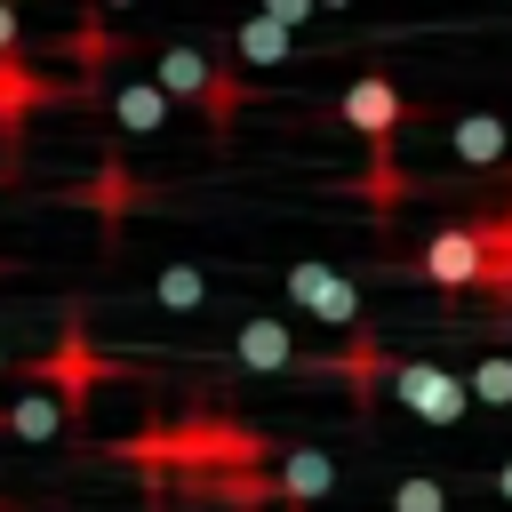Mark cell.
Returning a JSON list of instances; mask_svg holds the SVG:
<instances>
[{
  "label": "cell",
  "instance_id": "obj_1",
  "mask_svg": "<svg viewBox=\"0 0 512 512\" xmlns=\"http://www.w3.org/2000/svg\"><path fill=\"white\" fill-rule=\"evenodd\" d=\"M336 112H344V128L368 144V176H360L368 216H376V224H392V216H400V200H408V176H400L392 144H400V128H408V112H416V104H408V96H400L384 72H360V80H344Z\"/></svg>",
  "mask_w": 512,
  "mask_h": 512
},
{
  "label": "cell",
  "instance_id": "obj_2",
  "mask_svg": "<svg viewBox=\"0 0 512 512\" xmlns=\"http://www.w3.org/2000/svg\"><path fill=\"white\" fill-rule=\"evenodd\" d=\"M104 376H112V360L88 344V312H80V304L64 312V336H56L48 352H32V360H24V384L56 392V400H64V416H72V432H80V416H88V392H96Z\"/></svg>",
  "mask_w": 512,
  "mask_h": 512
},
{
  "label": "cell",
  "instance_id": "obj_3",
  "mask_svg": "<svg viewBox=\"0 0 512 512\" xmlns=\"http://www.w3.org/2000/svg\"><path fill=\"white\" fill-rule=\"evenodd\" d=\"M288 304L304 312V320H320V328H336V336H360L368 328V312H360V288L336 272V264H288Z\"/></svg>",
  "mask_w": 512,
  "mask_h": 512
},
{
  "label": "cell",
  "instance_id": "obj_4",
  "mask_svg": "<svg viewBox=\"0 0 512 512\" xmlns=\"http://www.w3.org/2000/svg\"><path fill=\"white\" fill-rule=\"evenodd\" d=\"M416 272L440 288V296H480V272H488V248H480V216L464 224H440L416 256Z\"/></svg>",
  "mask_w": 512,
  "mask_h": 512
},
{
  "label": "cell",
  "instance_id": "obj_5",
  "mask_svg": "<svg viewBox=\"0 0 512 512\" xmlns=\"http://www.w3.org/2000/svg\"><path fill=\"white\" fill-rule=\"evenodd\" d=\"M392 392H400L424 424H464V408H472V376H448V368H432V360H400V368H392Z\"/></svg>",
  "mask_w": 512,
  "mask_h": 512
},
{
  "label": "cell",
  "instance_id": "obj_6",
  "mask_svg": "<svg viewBox=\"0 0 512 512\" xmlns=\"http://www.w3.org/2000/svg\"><path fill=\"white\" fill-rule=\"evenodd\" d=\"M56 96H64V80H48L40 64H24V48L0 56V160L8 168H16V136L32 120V104H56Z\"/></svg>",
  "mask_w": 512,
  "mask_h": 512
},
{
  "label": "cell",
  "instance_id": "obj_7",
  "mask_svg": "<svg viewBox=\"0 0 512 512\" xmlns=\"http://www.w3.org/2000/svg\"><path fill=\"white\" fill-rule=\"evenodd\" d=\"M72 200H80V208H96L104 240H120V224H128L136 208H152V184H144V176H128L120 160H104V168H96V176H88V184H80Z\"/></svg>",
  "mask_w": 512,
  "mask_h": 512
},
{
  "label": "cell",
  "instance_id": "obj_8",
  "mask_svg": "<svg viewBox=\"0 0 512 512\" xmlns=\"http://www.w3.org/2000/svg\"><path fill=\"white\" fill-rule=\"evenodd\" d=\"M232 352H240V368H256V376H312V352H296V328H288V320H240Z\"/></svg>",
  "mask_w": 512,
  "mask_h": 512
},
{
  "label": "cell",
  "instance_id": "obj_9",
  "mask_svg": "<svg viewBox=\"0 0 512 512\" xmlns=\"http://www.w3.org/2000/svg\"><path fill=\"white\" fill-rule=\"evenodd\" d=\"M272 488H280V504H288V512H320V496L336 488V464H328V448H280V464H272Z\"/></svg>",
  "mask_w": 512,
  "mask_h": 512
},
{
  "label": "cell",
  "instance_id": "obj_10",
  "mask_svg": "<svg viewBox=\"0 0 512 512\" xmlns=\"http://www.w3.org/2000/svg\"><path fill=\"white\" fill-rule=\"evenodd\" d=\"M216 72H224V64H216V56H200V48H160V56H152V80L168 88V104H200V112H208Z\"/></svg>",
  "mask_w": 512,
  "mask_h": 512
},
{
  "label": "cell",
  "instance_id": "obj_11",
  "mask_svg": "<svg viewBox=\"0 0 512 512\" xmlns=\"http://www.w3.org/2000/svg\"><path fill=\"white\" fill-rule=\"evenodd\" d=\"M64 432H72V416H64V400H56V392H40V384H24V392L8 400V416H0V440H24V448L64 440Z\"/></svg>",
  "mask_w": 512,
  "mask_h": 512
},
{
  "label": "cell",
  "instance_id": "obj_12",
  "mask_svg": "<svg viewBox=\"0 0 512 512\" xmlns=\"http://www.w3.org/2000/svg\"><path fill=\"white\" fill-rule=\"evenodd\" d=\"M104 104H112V120H120L128 136H160V128H168V112H176L160 80H120V88H112Z\"/></svg>",
  "mask_w": 512,
  "mask_h": 512
},
{
  "label": "cell",
  "instance_id": "obj_13",
  "mask_svg": "<svg viewBox=\"0 0 512 512\" xmlns=\"http://www.w3.org/2000/svg\"><path fill=\"white\" fill-rule=\"evenodd\" d=\"M448 152H456L464 168H496V160H512V128H504L496 112H464V120L448 128Z\"/></svg>",
  "mask_w": 512,
  "mask_h": 512
},
{
  "label": "cell",
  "instance_id": "obj_14",
  "mask_svg": "<svg viewBox=\"0 0 512 512\" xmlns=\"http://www.w3.org/2000/svg\"><path fill=\"white\" fill-rule=\"evenodd\" d=\"M232 56H240V64H288V56H296V40H288V24H272V16L256 8V16H240V24H232Z\"/></svg>",
  "mask_w": 512,
  "mask_h": 512
},
{
  "label": "cell",
  "instance_id": "obj_15",
  "mask_svg": "<svg viewBox=\"0 0 512 512\" xmlns=\"http://www.w3.org/2000/svg\"><path fill=\"white\" fill-rule=\"evenodd\" d=\"M152 296H160V312H200L208 304V280H200V264H160Z\"/></svg>",
  "mask_w": 512,
  "mask_h": 512
},
{
  "label": "cell",
  "instance_id": "obj_16",
  "mask_svg": "<svg viewBox=\"0 0 512 512\" xmlns=\"http://www.w3.org/2000/svg\"><path fill=\"white\" fill-rule=\"evenodd\" d=\"M472 400L512 408V360H504V352H480V360H472Z\"/></svg>",
  "mask_w": 512,
  "mask_h": 512
},
{
  "label": "cell",
  "instance_id": "obj_17",
  "mask_svg": "<svg viewBox=\"0 0 512 512\" xmlns=\"http://www.w3.org/2000/svg\"><path fill=\"white\" fill-rule=\"evenodd\" d=\"M392 512H448V480H432V472L392 480Z\"/></svg>",
  "mask_w": 512,
  "mask_h": 512
},
{
  "label": "cell",
  "instance_id": "obj_18",
  "mask_svg": "<svg viewBox=\"0 0 512 512\" xmlns=\"http://www.w3.org/2000/svg\"><path fill=\"white\" fill-rule=\"evenodd\" d=\"M264 16H272V24H288V32H296V24H312V0H272V8H264Z\"/></svg>",
  "mask_w": 512,
  "mask_h": 512
},
{
  "label": "cell",
  "instance_id": "obj_19",
  "mask_svg": "<svg viewBox=\"0 0 512 512\" xmlns=\"http://www.w3.org/2000/svg\"><path fill=\"white\" fill-rule=\"evenodd\" d=\"M0 56H16V8L0 0Z\"/></svg>",
  "mask_w": 512,
  "mask_h": 512
},
{
  "label": "cell",
  "instance_id": "obj_20",
  "mask_svg": "<svg viewBox=\"0 0 512 512\" xmlns=\"http://www.w3.org/2000/svg\"><path fill=\"white\" fill-rule=\"evenodd\" d=\"M496 496H504V504H512V456H504V464H496Z\"/></svg>",
  "mask_w": 512,
  "mask_h": 512
},
{
  "label": "cell",
  "instance_id": "obj_21",
  "mask_svg": "<svg viewBox=\"0 0 512 512\" xmlns=\"http://www.w3.org/2000/svg\"><path fill=\"white\" fill-rule=\"evenodd\" d=\"M0 376H8V352H0Z\"/></svg>",
  "mask_w": 512,
  "mask_h": 512
},
{
  "label": "cell",
  "instance_id": "obj_22",
  "mask_svg": "<svg viewBox=\"0 0 512 512\" xmlns=\"http://www.w3.org/2000/svg\"><path fill=\"white\" fill-rule=\"evenodd\" d=\"M496 320H512V304H504V312H496Z\"/></svg>",
  "mask_w": 512,
  "mask_h": 512
}]
</instances>
